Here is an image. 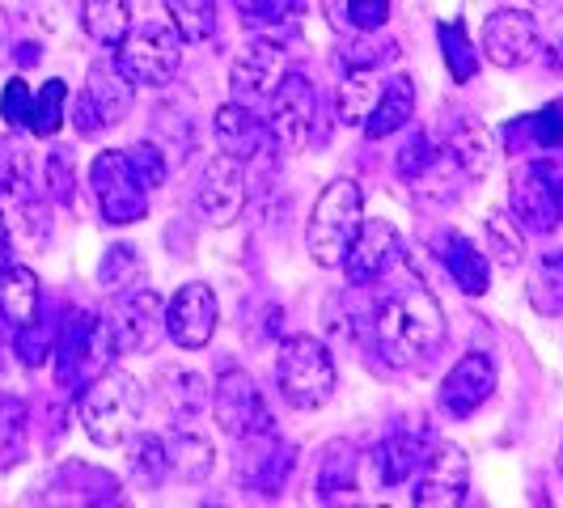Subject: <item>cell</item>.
I'll use <instances>...</instances> for the list:
<instances>
[{"instance_id":"45","label":"cell","mask_w":563,"mask_h":508,"mask_svg":"<svg viewBox=\"0 0 563 508\" xmlns=\"http://www.w3.org/2000/svg\"><path fill=\"white\" fill-rule=\"evenodd\" d=\"M30 102H34V93H30L26 77H13V81L4 85V93H0V114H4V123H9V128H26Z\"/></svg>"},{"instance_id":"32","label":"cell","mask_w":563,"mask_h":508,"mask_svg":"<svg viewBox=\"0 0 563 508\" xmlns=\"http://www.w3.org/2000/svg\"><path fill=\"white\" fill-rule=\"evenodd\" d=\"M505 136H526L530 148L538 153H560L563 148V107L560 102H551V107H542L534 114H521L512 128H505Z\"/></svg>"},{"instance_id":"21","label":"cell","mask_w":563,"mask_h":508,"mask_svg":"<svg viewBox=\"0 0 563 508\" xmlns=\"http://www.w3.org/2000/svg\"><path fill=\"white\" fill-rule=\"evenodd\" d=\"M432 251L445 263V272L453 276V284L466 292V297H483L487 292V280H492V263L487 254H479V246L457 233V229H441L432 233Z\"/></svg>"},{"instance_id":"35","label":"cell","mask_w":563,"mask_h":508,"mask_svg":"<svg viewBox=\"0 0 563 508\" xmlns=\"http://www.w3.org/2000/svg\"><path fill=\"white\" fill-rule=\"evenodd\" d=\"M377 93H382V85L373 81V73L368 68H352L343 85H339V119L343 123H352V128H361L373 111V102H377Z\"/></svg>"},{"instance_id":"49","label":"cell","mask_w":563,"mask_h":508,"mask_svg":"<svg viewBox=\"0 0 563 508\" xmlns=\"http://www.w3.org/2000/svg\"><path fill=\"white\" fill-rule=\"evenodd\" d=\"M542 52H551V68H555V73H563V18L555 22V30L542 38Z\"/></svg>"},{"instance_id":"8","label":"cell","mask_w":563,"mask_h":508,"mask_svg":"<svg viewBox=\"0 0 563 508\" xmlns=\"http://www.w3.org/2000/svg\"><path fill=\"white\" fill-rule=\"evenodd\" d=\"M89 183H93V196H98L107 225H136L148 217V187L141 183L128 153H119V148L98 153L89 166Z\"/></svg>"},{"instance_id":"26","label":"cell","mask_w":563,"mask_h":508,"mask_svg":"<svg viewBox=\"0 0 563 508\" xmlns=\"http://www.w3.org/2000/svg\"><path fill=\"white\" fill-rule=\"evenodd\" d=\"M423 457H428L423 437H416V432H395V437L377 450L373 462H377V475H382L386 487H402V483L423 466Z\"/></svg>"},{"instance_id":"16","label":"cell","mask_w":563,"mask_h":508,"mask_svg":"<svg viewBox=\"0 0 563 508\" xmlns=\"http://www.w3.org/2000/svg\"><path fill=\"white\" fill-rule=\"evenodd\" d=\"M166 331L183 352H199L217 335V292L203 280L183 284L166 306Z\"/></svg>"},{"instance_id":"41","label":"cell","mask_w":563,"mask_h":508,"mask_svg":"<svg viewBox=\"0 0 563 508\" xmlns=\"http://www.w3.org/2000/svg\"><path fill=\"white\" fill-rule=\"evenodd\" d=\"M56 322H43V318H30L26 327H18V356L26 361L30 368H38L47 356H52V347H56Z\"/></svg>"},{"instance_id":"34","label":"cell","mask_w":563,"mask_h":508,"mask_svg":"<svg viewBox=\"0 0 563 508\" xmlns=\"http://www.w3.org/2000/svg\"><path fill=\"white\" fill-rule=\"evenodd\" d=\"M166 18L183 43H203L217 30V0H166Z\"/></svg>"},{"instance_id":"43","label":"cell","mask_w":563,"mask_h":508,"mask_svg":"<svg viewBox=\"0 0 563 508\" xmlns=\"http://www.w3.org/2000/svg\"><path fill=\"white\" fill-rule=\"evenodd\" d=\"M238 4V13H242V22L246 26H280L288 18H297V4L301 0H233Z\"/></svg>"},{"instance_id":"20","label":"cell","mask_w":563,"mask_h":508,"mask_svg":"<svg viewBox=\"0 0 563 508\" xmlns=\"http://www.w3.org/2000/svg\"><path fill=\"white\" fill-rule=\"evenodd\" d=\"M496 395V361L487 352H471L445 373L441 382V407L453 420L475 416L487 398Z\"/></svg>"},{"instance_id":"14","label":"cell","mask_w":563,"mask_h":508,"mask_svg":"<svg viewBox=\"0 0 563 508\" xmlns=\"http://www.w3.org/2000/svg\"><path fill=\"white\" fill-rule=\"evenodd\" d=\"M196 208L208 225L225 229L242 217L246 208V174H242V162L229 157V153H217L203 174H199L196 187Z\"/></svg>"},{"instance_id":"3","label":"cell","mask_w":563,"mask_h":508,"mask_svg":"<svg viewBox=\"0 0 563 508\" xmlns=\"http://www.w3.org/2000/svg\"><path fill=\"white\" fill-rule=\"evenodd\" d=\"M365 225V191L352 178H335L327 183V191L318 196L310 212V229L306 242L318 267H343V254L356 242V233Z\"/></svg>"},{"instance_id":"13","label":"cell","mask_w":563,"mask_h":508,"mask_svg":"<svg viewBox=\"0 0 563 508\" xmlns=\"http://www.w3.org/2000/svg\"><path fill=\"white\" fill-rule=\"evenodd\" d=\"M212 416H217V423H221V432H225L229 441H242V437H251V432L272 428L267 402L258 395L254 377L238 365L221 368L217 390H212Z\"/></svg>"},{"instance_id":"37","label":"cell","mask_w":563,"mask_h":508,"mask_svg":"<svg viewBox=\"0 0 563 508\" xmlns=\"http://www.w3.org/2000/svg\"><path fill=\"white\" fill-rule=\"evenodd\" d=\"M356 479V450L352 441H335L322 453V471H318V500H331L339 492H352Z\"/></svg>"},{"instance_id":"48","label":"cell","mask_w":563,"mask_h":508,"mask_svg":"<svg viewBox=\"0 0 563 508\" xmlns=\"http://www.w3.org/2000/svg\"><path fill=\"white\" fill-rule=\"evenodd\" d=\"M47 183H52V196L68 199L73 196V153L68 148H56L52 162H47Z\"/></svg>"},{"instance_id":"4","label":"cell","mask_w":563,"mask_h":508,"mask_svg":"<svg viewBox=\"0 0 563 508\" xmlns=\"http://www.w3.org/2000/svg\"><path fill=\"white\" fill-rule=\"evenodd\" d=\"M276 386L292 411H318L335 395V361L313 335H288L276 356Z\"/></svg>"},{"instance_id":"50","label":"cell","mask_w":563,"mask_h":508,"mask_svg":"<svg viewBox=\"0 0 563 508\" xmlns=\"http://www.w3.org/2000/svg\"><path fill=\"white\" fill-rule=\"evenodd\" d=\"M9 56V22H4V13H0V64Z\"/></svg>"},{"instance_id":"33","label":"cell","mask_w":563,"mask_h":508,"mask_svg":"<svg viewBox=\"0 0 563 508\" xmlns=\"http://www.w3.org/2000/svg\"><path fill=\"white\" fill-rule=\"evenodd\" d=\"M487 251L496 258V267H505V272H517L526 263V229L517 225V217H508V212L487 217Z\"/></svg>"},{"instance_id":"24","label":"cell","mask_w":563,"mask_h":508,"mask_svg":"<svg viewBox=\"0 0 563 508\" xmlns=\"http://www.w3.org/2000/svg\"><path fill=\"white\" fill-rule=\"evenodd\" d=\"M43 292H38V276L30 267H0V318L4 327H26L30 318H38Z\"/></svg>"},{"instance_id":"10","label":"cell","mask_w":563,"mask_h":508,"mask_svg":"<svg viewBox=\"0 0 563 508\" xmlns=\"http://www.w3.org/2000/svg\"><path fill=\"white\" fill-rule=\"evenodd\" d=\"M111 310L102 313L107 318V327H111V339H114V352H123V356H132V352H148L162 331H166V306H162V297L153 292V288H123V292H111Z\"/></svg>"},{"instance_id":"44","label":"cell","mask_w":563,"mask_h":508,"mask_svg":"<svg viewBox=\"0 0 563 508\" xmlns=\"http://www.w3.org/2000/svg\"><path fill=\"white\" fill-rule=\"evenodd\" d=\"M386 52H395V43H377L373 34H347L343 38V64L347 68H373L377 59H386Z\"/></svg>"},{"instance_id":"5","label":"cell","mask_w":563,"mask_h":508,"mask_svg":"<svg viewBox=\"0 0 563 508\" xmlns=\"http://www.w3.org/2000/svg\"><path fill=\"white\" fill-rule=\"evenodd\" d=\"M512 217L526 233H555L563 221V157H530L512 169Z\"/></svg>"},{"instance_id":"7","label":"cell","mask_w":563,"mask_h":508,"mask_svg":"<svg viewBox=\"0 0 563 508\" xmlns=\"http://www.w3.org/2000/svg\"><path fill=\"white\" fill-rule=\"evenodd\" d=\"M114 68L132 85H153V89L169 85L178 77V68H183V38H178V30L162 26V22L132 26L114 43Z\"/></svg>"},{"instance_id":"38","label":"cell","mask_w":563,"mask_h":508,"mask_svg":"<svg viewBox=\"0 0 563 508\" xmlns=\"http://www.w3.org/2000/svg\"><path fill=\"white\" fill-rule=\"evenodd\" d=\"M437 38H441V56H445V68H450L453 81L457 85L475 81L479 56H475V47H471V38H466V26H462V22H441V26H437Z\"/></svg>"},{"instance_id":"22","label":"cell","mask_w":563,"mask_h":508,"mask_svg":"<svg viewBox=\"0 0 563 508\" xmlns=\"http://www.w3.org/2000/svg\"><path fill=\"white\" fill-rule=\"evenodd\" d=\"M212 128H217V144H221V153L229 157H238L242 166L258 157L267 141H272V132H267V123L254 114V107H242V102H225L217 119H212Z\"/></svg>"},{"instance_id":"27","label":"cell","mask_w":563,"mask_h":508,"mask_svg":"<svg viewBox=\"0 0 563 508\" xmlns=\"http://www.w3.org/2000/svg\"><path fill=\"white\" fill-rule=\"evenodd\" d=\"M157 390H162V402L169 407V416L178 423L196 420V411L208 402V390H203V377L191 373V368L166 365L157 373Z\"/></svg>"},{"instance_id":"39","label":"cell","mask_w":563,"mask_h":508,"mask_svg":"<svg viewBox=\"0 0 563 508\" xmlns=\"http://www.w3.org/2000/svg\"><path fill=\"white\" fill-rule=\"evenodd\" d=\"M26 457V407L18 398L0 395V471Z\"/></svg>"},{"instance_id":"47","label":"cell","mask_w":563,"mask_h":508,"mask_svg":"<svg viewBox=\"0 0 563 508\" xmlns=\"http://www.w3.org/2000/svg\"><path fill=\"white\" fill-rule=\"evenodd\" d=\"M128 157H132V166H136V174H141V183L148 191H157L166 183V162H162V148L157 144H132Z\"/></svg>"},{"instance_id":"46","label":"cell","mask_w":563,"mask_h":508,"mask_svg":"<svg viewBox=\"0 0 563 508\" xmlns=\"http://www.w3.org/2000/svg\"><path fill=\"white\" fill-rule=\"evenodd\" d=\"M437 153H441V144L432 141L428 132L411 136V141H407V148L398 153V174H402V183H411V178H416V174H420V169L428 166Z\"/></svg>"},{"instance_id":"42","label":"cell","mask_w":563,"mask_h":508,"mask_svg":"<svg viewBox=\"0 0 563 508\" xmlns=\"http://www.w3.org/2000/svg\"><path fill=\"white\" fill-rule=\"evenodd\" d=\"M132 471L144 479V487H157L169 471L166 441L162 437H136V445H132Z\"/></svg>"},{"instance_id":"51","label":"cell","mask_w":563,"mask_h":508,"mask_svg":"<svg viewBox=\"0 0 563 508\" xmlns=\"http://www.w3.org/2000/svg\"><path fill=\"white\" fill-rule=\"evenodd\" d=\"M560 475H563V445H560Z\"/></svg>"},{"instance_id":"36","label":"cell","mask_w":563,"mask_h":508,"mask_svg":"<svg viewBox=\"0 0 563 508\" xmlns=\"http://www.w3.org/2000/svg\"><path fill=\"white\" fill-rule=\"evenodd\" d=\"M64 107H68V85L52 77V81H43V89L34 93V102H30V119L26 128L34 136H56L59 128H64Z\"/></svg>"},{"instance_id":"6","label":"cell","mask_w":563,"mask_h":508,"mask_svg":"<svg viewBox=\"0 0 563 508\" xmlns=\"http://www.w3.org/2000/svg\"><path fill=\"white\" fill-rule=\"evenodd\" d=\"M52 356H56L59 386L64 390H85L98 373L111 368V356H119V352H114L111 327H107L102 313H77L56 335Z\"/></svg>"},{"instance_id":"23","label":"cell","mask_w":563,"mask_h":508,"mask_svg":"<svg viewBox=\"0 0 563 508\" xmlns=\"http://www.w3.org/2000/svg\"><path fill=\"white\" fill-rule=\"evenodd\" d=\"M411 114H416V81L407 73H398L395 81L382 85V93H377V102H373V111L365 119V136L368 141H386Z\"/></svg>"},{"instance_id":"19","label":"cell","mask_w":563,"mask_h":508,"mask_svg":"<svg viewBox=\"0 0 563 508\" xmlns=\"http://www.w3.org/2000/svg\"><path fill=\"white\" fill-rule=\"evenodd\" d=\"M297 466V453L288 441H280L272 428L242 437V462H238V475L251 492H267V496H280L288 471Z\"/></svg>"},{"instance_id":"25","label":"cell","mask_w":563,"mask_h":508,"mask_svg":"<svg viewBox=\"0 0 563 508\" xmlns=\"http://www.w3.org/2000/svg\"><path fill=\"white\" fill-rule=\"evenodd\" d=\"M445 148L453 153V162L462 166V174H466L471 183H479L483 174L492 169V162H496V141H492V132H487L483 123H475V119H462V123L453 128V136Z\"/></svg>"},{"instance_id":"15","label":"cell","mask_w":563,"mask_h":508,"mask_svg":"<svg viewBox=\"0 0 563 508\" xmlns=\"http://www.w3.org/2000/svg\"><path fill=\"white\" fill-rule=\"evenodd\" d=\"M542 52V30L526 9H496L483 22V56L496 68H521Z\"/></svg>"},{"instance_id":"30","label":"cell","mask_w":563,"mask_h":508,"mask_svg":"<svg viewBox=\"0 0 563 508\" xmlns=\"http://www.w3.org/2000/svg\"><path fill=\"white\" fill-rule=\"evenodd\" d=\"M530 306L547 318L563 313V251H547L530 267Z\"/></svg>"},{"instance_id":"40","label":"cell","mask_w":563,"mask_h":508,"mask_svg":"<svg viewBox=\"0 0 563 508\" xmlns=\"http://www.w3.org/2000/svg\"><path fill=\"white\" fill-rule=\"evenodd\" d=\"M98 284L107 292H123V288H136L144 284V263L136 246H111L98 263Z\"/></svg>"},{"instance_id":"12","label":"cell","mask_w":563,"mask_h":508,"mask_svg":"<svg viewBox=\"0 0 563 508\" xmlns=\"http://www.w3.org/2000/svg\"><path fill=\"white\" fill-rule=\"evenodd\" d=\"M132 89L136 85L128 81L114 64H93L89 77H85V89L73 107V123L81 136H98L114 123H123V114L132 111Z\"/></svg>"},{"instance_id":"1","label":"cell","mask_w":563,"mask_h":508,"mask_svg":"<svg viewBox=\"0 0 563 508\" xmlns=\"http://www.w3.org/2000/svg\"><path fill=\"white\" fill-rule=\"evenodd\" d=\"M377 339L398 365H428L445 347V310L420 276L395 280L377 301Z\"/></svg>"},{"instance_id":"28","label":"cell","mask_w":563,"mask_h":508,"mask_svg":"<svg viewBox=\"0 0 563 508\" xmlns=\"http://www.w3.org/2000/svg\"><path fill=\"white\" fill-rule=\"evenodd\" d=\"M166 453H169V471H174V479L183 483H203L212 475V445L199 437V432H187V428H178L174 437L166 441Z\"/></svg>"},{"instance_id":"11","label":"cell","mask_w":563,"mask_h":508,"mask_svg":"<svg viewBox=\"0 0 563 508\" xmlns=\"http://www.w3.org/2000/svg\"><path fill=\"white\" fill-rule=\"evenodd\" d=\"M288 68L292 64L284 56V47L272 43V38H254L246 47H238V56L229 64V93H233V102H242V107H267L272 93L280 89Z\"/></svg>"},{"instance_id":"17","label":"cell","mask_w":563,"mask_h":508,"mask_svg":"<svg viewBox=\"0 0 563 508\" xmlns=\"http://www.w3.org/2000/svg\"><path fill=\"white\" fill-rule=\"evenodd\" d=\"M398 263H402V238H398V229L390 221H365L361 233H356V242L343 254L347 280L361 284V288L386 280Z\"/></svg>"},{"instance_id":"31","label":"cell","mask_w":563,"mask_h":508,"mask_svg":"<svg viewBox=\"0 0 563 508\" xmlns=\"http://www.w3.org/2000/svg\"><path fill=\"white\" fill-rule=\"evenodd\" d=\"M390 4L395 0H327V18L343 34H377L390 22Z\"/></svg>"},{"instance_id":"29","label":"cell","mask_w":563,"mask_h":508,"mask_svg":"<svg viewBox=\"0 0 563 508\" xmlns=\"http://www.w3.org/2000/svg\"><path fill=\"white\" fill-rule=\"evenodd\" d=\"M81 26L93 43L114 47L128 30H132V9L128 0H85L81 4Z\"/></svg>"},{"instance_id":"9","label":"cell","mask_w":563,"mask_h":508,"mask_svg":"<svg viewBox=\"0 0 563 508\" xmlns=\"http://www.w3.org/2000/svg\"><path fill=\"white\" fill-rule=\"evenodd\" d=\"M313 128H318V93H313V81L306 73L288 68L280 89L272 93V119H267L272 144L280 148L284 157H297L313 141Z\"/></svg>"},{"instance_id":"2","label":"cell","mask_w":563,"mask_h":508,"mask_svg":"<svg viewBox=\"0 0 563 508\" xmlns=\"http://www.w3.org/2000/svg\"><path fill=\"white\" fill-rule=\"evenodd\" d=\"M77 416H81L85 437L102 450H114L123 445L136 423L144 416V390L141 382L123 368H107L98 373L89 386L81 390V402H77Z\"/></svg>"},{"instance_id":"18","label":"cell","mask_w":563,"mask_h":508,"mask_svg":"<svg viewBox=\"0 0 563 508\" xmlns=\"http://www.w3.org/2000/svg\"><path fill=\"white\" fill-rule=\"evenodd\" d=\"M471 492V457L457 445H437V450L423 457L420 466V487H416V505L432 508H453L466 500Z\"/></svg>"}]
</instances>
